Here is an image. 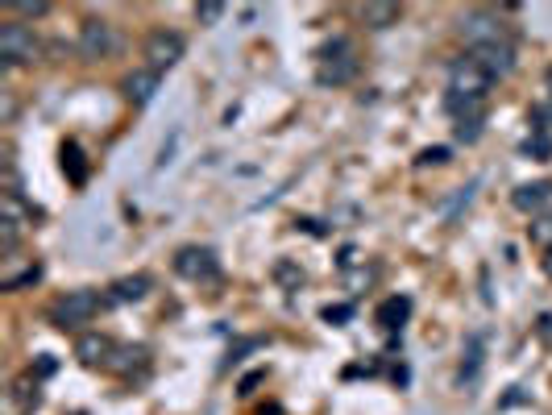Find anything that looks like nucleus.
<instances>
[{
	"label": "nucleus",
	"mask_w": 552,
	"mask_h": 415,
	"mask_svg": "<svg viewBox=\"0 0 552 415\" xmlns=\"http://www.w3.org/2000/svg\"><path fill=\"white\" fill-rule=\"evenodd\" d=\"M528 237H532V245H540L544 254H548V249H552V208H548V212H540V216H532Z\"/></svg>",
	"instance_id": "20"
},
{
	"label": "nucleus",
	"mask_w": 552,
	"mask_h": 415,
	"mask_svg": "<svg viewBox=\"0 0 552 415\" xmlns=\"http://www.w3.org/2000/svg\"><path fill=\"white\" fill-rule=\"evenodd\" d=\"M146 349L142 345H117V353H113V362H108V370L113 374H133V370H142L146 366Z\"/></svg>",
	"instance_id": "17"
},
{
	"label": "nucleus",
	"mask_w": 552,
	"mask_h": 415,
	"mask_svg": "<svg viewBox=\"0 0 552 415\" xmlns=\"http://www.w3.org/2000/svg\"><path fill=\"white\" fill-rule=\"evenodd\" d=\"M104 303H108V299L96 295V291H67V295L54 299L50 324H54V328H79V324H92Z\"/></svg>",
	"instance_id": "2"
},
{
	"label": "nucleus",
	"mask_w": 552,
	"mask_h": 415,
	"mask_svg": "<svg viewBox=\"0 0 552 415\" xmlns=\"http://www.w3.org/2000/svg\"><path fill=\"white\" fill-rule=\"evenodd\" d=\"M175 274H183L191 283H212L220 279V258L208 245H183L175 254Z\"/></svg>",
	"instance_id": "5"
},
{
	"label": "nucleus",
	"mask_w": 552,
	"mask_h": 415,
	"mask_svg": "<svg viewBox=\"0 0 552 415\" xmlns=\"http://www.w3.org/2000/svg\"><path fill=\"white\" fill-rule=\"evenodd\" d=\"M445 162H449V146H432L416 158V166H445Z\"/></svg>",
	"instance_id": "27"
},
{
	"label": "nucleus",
	"mask_w": 552,
	"mask_h": 415,
	"mask_svg": "<svg viewBox=\"0 0 552 415\" xmlns=\"http://www.w3.org/2000/svg\"><path fill=\"white\" fill-rule=\"evenodd\" d=\"M63 171L71 175V183H84V179H88V162H84V154H79L75 142L63 146Z\"/></svg>",
	"instance_id": "21"
},
{
	"label": "nucleus",
	"mask_w": 552,
	"mask_h": 415,
	"mask_svg": "<svg viewBox=\"0 0 552 415\" xmlns=\"http://www.w3.org/2000/svg\"><path fill=\"white\" fill-rule=\"evenodd\" d=\"M150 274H125V279H117L113 287H108V303H137V299H146L150 295Z\"/></svg>",
	"instance_id": "14"
},
{
	"label": "nucleus",
	"mask_w": 552,
	"mask_h": 415,
	"mask_svg": "<svg viewBox=\"0 0 552 415\" xmlns=\"http://www.w3.org/2000/svg\"><path fill=\"white\" fill-rule=\"evenodd\" d=\"M113 50H117V34H113L108 21L88 17L84 25H79V54H84V59H108Z\"/></svg>",
	"instance_id": "8"
},
{
	"label": "nucleus",
	"mask_w": 552,
	"mask_h": 415,
	"mask_svg": "<svg viewBox=\"0 0 552 415\" xmlns=\"http://www.w3.org/2000/svg\"><path fill=\"white\" fill-rule=\"evenodd\" d=\"M366 30H391V25L403 21V5H391V0H374V5H362L357 9Z\"/></svg>",
	"instance_id": "13"
},
{
	"label": "nucleus",
	"mask_w": 552,
	"mask_h": 415,
	"mask_svg": "<svg viewBox=\"0 0 552 415\" xmlns=\"http://www.w3.org/2000/svg\"><path fill=\"white\" fill-rule=\"evenodd\" d=\"M544 274H548V279H552V249H548V254H544Z\"/></svg>",
	"instance_id": "30"
},
{
	"label": "nucleus",
	"mask_w": 552,
	"mask_h": 415,
	"mask_svg": "<svg viewBox=\"0 0 552 415\" xmlns=\"http://www.w3.org/2000/svg\"><path fill=\"white\" fill-rule=\"evenodd\" d=\"M158 83H162V75L146 67V71H133V75H125L121 92H125V100H129V104H137V108H142V104H150V100H154Z\"/></svg>",
	"instance_id": "12"
},
{
	"label": "nucleus",
	"mask_w": 552,
	"mask_h": 415,
	"mask_svg": "<svg viewBox=\"0 0 552 415\" xmlns=\"http://www.w3.org/2000/svg\"><path fill=\"white\" fill-rule=\"evenodd\" d=\"M0 59H5V67H30L42 59V46H38L30 25L9 21L5 30H0Z\"/></svg>",
	"instance_id": "4"
},
{
	"label": "nucleus",
	"mask_w": 552,
	"mask_h": 415,
	"mask_svg": "<svg viewBox=\"0 0 552 415\" xmlns=\"http://www.w3.org/2000/svg\"><path fill=\"white\" fill-rule=\"evenodd\" d=\"M113 353H117V341L108 337V332H79V341H75V357H79V366H88V370H108V362H113Z\"/></svg>",
	"instance_id": "9"
},
{
	"label": "nucleus",
	"mask_w": 552,
	"mask_h": 415,
	"mask_svg": "<svg viewBox=\"0 0 552 415\" xmlns=\"http://www.w3.org/2000/svg\"><path fill=\"white\" fill-rule=\"evenodd\" d=\"M544 92H548V100H552V67L544 71Z\"/></svg>",
	"instance_id": "29"
},
{
	"label": "nucleus",
	"mask_w": 552,
	"mask_h": 415,
	"mask_svg": "<svg viewBox=\"0 0 552 415\" xmlns=\"http://www.w3.org/2000/svg\"><path fill=\"white\" fill-rule=\"evenodd\" d=\"M183 50H187V42H183V34H175V30H154L150 38H146V46H142V54H146V67L150 71H171L179 59H183Z\"/></svg>",
	"instance_id": "6"
},
{
	"label": "nucleus",
	"mask_w": 552,
	"mask_h": 415,
	"mask_svg": "<svg viewBox=\"0 0 552 415\" xmlns=\"http://www.w3.org/2000/svg\"><path fill=\"white\" fill-rule=\"evenodd\" d=\"M357 50L349 38H333L320 50V67H316V83L320 88H345V83L357 75Z\"/></svg>",
	"instance_id": "1"
},
{
	"label": "nucleus",
	"mask_w": 552,
	"mask_h": 415,
	"mask_svg": "<svg viewBox=\"0 0 552 415\" xmlns=\"http://www.w3.org/2000/svg\"><path fill=\"white\" fill-rule=\"evenodd\" d=\"M411 316V299H403V295H391L382 303V308L374 312V320L386 328V332H395V328H403V320Z\"/></svg>",
	"instance_id": "15"
},
{
	"label": "nucleus",
	"mask_w": 552,
	"mask_h": 415,
	"mask_svg": "<svg viewBox=\"0 0 552 415\" xmlns=\"http://www.w3.org/2000/svg\"><path fill=\"white\" fill-rule=\"evenodd\" d=\"M229 13V5H220V0H204V5H196V21L200 25H220Z\"/></svg>",
	"instance_id": "24"
},
{
	"label": "nucleus",
	"mask_w": 552,
	"mask_h": 415,
	"mask_svg": "<svg viewBox=\"0 0 552 415\" xmlns=\"http://www.w3.org/2000/svg\"><path fill=\"white\" fill-rule=\"evenodd\" d=\"M13 407H21V411H30V407H38L42 403V391H38V378L34 374H21L17 382H13Z\"/></svg>",
	"instance_id": "18"
},
{
	"label": "nucleus",
	"mask_w": 552,
	"mask_h": 415,
	"mask_svg": "<svg viewBox=\"0 0 552 415\" xmlns=\"http://www.w3.org/2000/svg\"><path fill=\"white\" fill-rule=\"evenodd\" d=\"M42 279V266L38 262H30L21 274H5V283H0V291H21V287H34Z\"/></svg>",
	"instance_id": "22"
},
{
	"label": "nucleus",
	"mask_w": 552,
	"mask_h": 415,
	"mask_svg": "<svg viewBox=\"0 0 552 415\" xmlns=\"http://www.w3.org/2000/svg\"><path fill=\"white\" fill-rule=\"evenodd\" d=\"M552 204V179H536V183H519L511 191V208L528 212V216H540L544 208Z\"/></svg>",
	"instance_id": "11"
},
{
	"label": "nucleus",
	"mask_w": 552,
	"mask_h": 415,
	"mask_svg": "<svg viewBox=\"0 0 552 415\" xmlns=\"http://www.w3.org/2000/svg\"><path fill=\"white\" fill-rule=\"evenodd\" d=\"M324 320H349V308H324Z\"/></svg>",
	"instance_id": "28"
},
{
	"label": "nucleus",
	"mask_w": 552,
	"mask_h": 415,
	"mask_svg": "<svg viewBox=\"0 0 552 415\" xmlns=\"http://www.w3.org/2000/svg\"><path fill=\"white\" fill-rule=\"evenodd\" d=\"M461 38L469 42V50H474V46H490V42H507V30L490 9H474V13L461 17Z\"/></svg>",
	"instance_id": "7"
},
{
	"label": "nucleus",
	"mask_w": 552,
	"mask_h": 415,
	"mask_svg": "<svg viewBox=\"0 0 552 415\" xmlns=\"http://www.w3.org/2000/svg\"><path fill=\"white\" fill-rule=\"evenodd\" d=\"M490 75L469 59V54H461V59L449 63V100H474V104H486L490 96Z\"/></svg>",
	"instance_id": "3"
},
{
	"label": "nucleus",
	"mask_w": 552,
	"mask_h": 415,
	"mask_svg": "<svg viewBox=\"0 0 552 415\" xmlns=\"http://www.w3.org/2000/svg\"><path fill=\"white\" fill-rule=\"evenodd\" d=\"M9 13L38 21V17H46V13H50V5H46V0H9Z\"/></svg>",
	"instance_id": "23"
},
{
	"label": "nucleus",
	"mask_w": 552,
	"mask_h": 415,
	"mask_svg": "<svg viewBox=\"0 0 552 415\" xmlns=\"http://www.w3.org/2000/svg\"><path fill=\"white\" fill-rule=\"evenodd\" d=\"M482 125H486V117H461L457 121V142H478Z\"/></svg>",
	"instance_id": "26"
},
{
	"label": "nucleus",
	"mask_w": 552,
	"mask_h": 415,
	"mask_svg": "<svg viewBox=\"0 0 552 415\" xmlns=\"http://www.w3.org/2000/svg\"><path fill=\"white\" fill-rule=\"evenodd\" d=\"M469 59H474L490 79H503V75L515 71V46H511V38L507 42H490V46H474V50H469Z\"/></svg>",
	"instance_id": "10"
},
{
	"label": "nucleus",
	"mask_w": 552,
	"mask_h": 415,
	"mask_svg": "<svg viewBox=\"0 0 552 415\" xmlns=\"http://www.w3.org/2000/svg\"><path fill=\"white\" fill-rule=\"evenodd\" d=\"M274 283H279V287H287V291H299L303 283H308V274H303L295 262H274Z\"/></svg>",
	"instance_id": "19"
},
{
	"label": "nucleus",
	"mask_w": 552,
	"mask_h": 415,
	"mask_svg": "<svg viewBox=\"0 0 552 415\" xmlns=\"http://www.w3.org/2000/svg\"><path fill=\"white\" fill-rule=\"evenodd\" d=\"M17 237H21V225H13V220L0 216V254H5V258L17 249Z\"/></svg>",
	"instance_id": "25"
},
{
	"label": "nucleus",
	"mask_w": 552,
	"mask_h": 415,
	"mask_svg": "<svg viewBox=\"0 0 552 415\" xmlns=\"http://www.w3.org/2000/svg\"><path fill=\"white\" fill-rule=\"evenodd\" d=\"M0 208H5V220H13V225H21V229H30V225H34V216H38L30 204L21 200V191H17V187H9V191H5V200H0Z\"/></svg>",
	"instance_id": "16"
}]
</instances>
